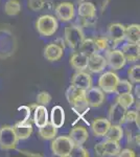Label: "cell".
Masks as SVG:
<instances>
[{
	"mask_svg": "<svg viewBox=\"0 0 140 157\" xmlns=\"http://www.w3.org/2000/svg\"><path fill=\"white\" fill-rule=\"evenodd\" d=\"M74 144L69 135L55 136L51 143V152L59 157H69Z\"/></svg>",
	"mask_w": 140,
	"mask_h": 157,
	"instance_id": "obj_1",
	"label": "cell"
},
{
	"mask_svg": "<svg viewBox=\"0 0 140 157\" xmlns=\"http://www.w3.org/2000/svg\"><path fill=\"white\" fill-rule=\"evenodd\" d=\"M85 92L86 90L75 87L73 85H71L67 89V91H66L67 101L78 112L80 111H85L86 109L89 108V106L87 105V103L85 101Z\"/></svg>",
	"mask_w": 140,
	"mask_h": 157,
	"instance_id": "obj_2",
	"label": "cell"
},
{
	"mask_svg": "<svg viewBox=\"0 0 140 157\" xmlns=\"http://www.w3.org/2000/svg\"><path fill=\"white\" fill-rule=\"evenodd\" d=\"M58 27V20L51 15H43L36 22V29L42 37H50L55 35Z\"/></svg>",
	"mask_w": 140,
	"mask_h": 157,
	"instance_id": "obj_3",
	"label": "cell"
},
{
	"mask_svg": "<svg viewBox=\"0 0 140 157\" xmlns=\"http://www.w3.org/2000/svg\"><path fill=\"white\" fill-rule=\"evenodd\" d=\"M64 37L66 44L72 49H78L85 40V34L80 25H68L65 27Z\"/></svg>",
	"mask_w": 140,
	"mask_h": 157,
	"instance_id": "obj_4",
	"label": "cell"
},
{
	"mask_svg": "<svg viewBox=\"0 0 140 157\" xmlns=\"http://www.w3.org/2000/svg\"><path fill=\"white\" fill-rule=\"evenodd\" d=\"M18 138L13 126H3L0 128V148L4 151H9L16 149L18 145Z\"/></svg>",
	"mask_w": 140,
	"mask_h": 157,
	"instance_id": "obj_5",
	"label": "cell"
},
{
	"mask_svg": "<svg viewBox=\"0 0 140 157\" xmlns=\"http://www.w3.org/2000/svg\"><path fill=\"white\" fill-rule=\"evenodd\" d=\"M121 150L119 141L106 139L105 141L98 143L94 147V151L97 156H117Z\"/></svg>",
	"mask_w": 140,
	"mask_h": 157,
	"instance_id": "obj_6",
	"label": "cell"
},
{
	"mask_svg": "<svg viewBox=\"0 0 140 157\" xmlns=\"http://www.w3.org/2000/svg\"><path fill=\"white\" fill-rule=\"evenodd\" d=\"M119 81V77L114 70L106 71L99 77L98 78V86L105 93H114L116 85Z\"/></svg>",
	"mask_w": 140,
	"mask_h": 157,
	"instance_id": "obj_7",
	"label": "cell"
},
{
	"mask_svg": "<svg viewBox=\"0 0 140 157\" xmlns=\"http://www.w3.org/2000/svg\"><path fill=\"white\" fill-rule=\"evenodd\" d=\"M106 94L99 87H92L91 86L89 89L85 92V101L89 107L96 108L101 106L105 103Z\"/></svg>",
	"mask_w": 140,
	"mask_h": 157,
	"instance_id": "obj_8",
	"label": "cell"
},
{
	"mask_svg": "<svg viewBox=\"0 0 140 157\" xmlns=\"http://www.w3.org/2000/svg\"><path fill=\"white\" fill-rule=\"evenodd\" d=\"M106 62L107 66H109L113 70H119L126 65L127 61L123 54V52L119 49H112L106 52Z\"/></svg>",
	"mask_w": 140,
	"mask_h": 157,
	"instance_id": "obj_9",
	"label": "cell"
},
{
	"mask_svg": "<svg viewBox=\"0 0 140 157\" xmlns=\"http://www.w3.org/2000/svg\"><path fill=\"white\" fill-rule=\"evenodd\" d=\"M55 15L62 22H69L75 16V7L70 2H61L55 7Z\"/></svg>",
	"mask_w": 140,
	"mask_h": 157,
	"instance_id": "obj_10",
	"label": "cell"
},
{
	"mask_svg": "<svg viewBox=\"0 0 140 157\" xmlns=\"http://www.w3.org/2000/svg\"><path fill=\"white\" fill-rule=\"evenodd\" d=\"M71 85L81 88V89L87 90L92 86V78H91L90 73L86 72L85 70H80L72 75Z\"/></svg>",
	"mask_w": 140,
	"mask_h": 157,
	"instance_id": "obj_11",
	"label": "cell"
},
{
	"mask_svg": "<svg viewBox=\"0 0 140 157\" xmlns=\"http://www.w3.org/2000/svg\"><path fill=\"white\" fill-rule=\"evenodd\" d=\"M107 67V62L104 56L99 55L98 52L91 55L88 57V65L87 69L90 72L93 73H99L103 72Z\"/></svg>",
	"mask_w": 140,
	"mask_h": 157,
	"instance_id": "obj_12",
	"label": "cell"
},
{
	"mask_svg": "<svg viewBox=\"0 0 140 157\" xmlns=\"http://www.w3.org/2000/svg\"><path fill=\"white\" fill-rule=\"evenodd\" d=\"M127 110L124 107L118 103H115L114 105L111 106L110 111H109V117L108 120L110 121L111 124L115 125H123L124 124V116H126Z\"/></svg>",
	"mask_w": 140,
	"mask_h": 157,
	"instance_id": "obj_13",
	"label": "cell"
},
{
	"mask_svg": "<svg viewBox=\"0 0 140 157\" xmlns=\"http://www.w3.org/2000/svg\"><path fill=\"white\" fill-rule=\"evenodd\" d=\"M126 36V26L120 23H112L108 29V38L114 44H118L124 40Z\"/></svg>",
	"mask_w": 140,
	"mask_h": 157,
	"instance_id": "obj_14",
	"label": "cell"
},
{
	"mask_svg": "<svg viewBox=\"0 0 140 157\" xmlns=\"http://www.w3.org/2000/svg\"><path fill=\"white\" fill-rule=\"evenodd\" d=\"M111 123L108 118L98 117L95 118L91 124V130L96 137H105L106 133L108 132Z\"/></svg>",
	"mask_w": 140,
	"mask_h": 157,
	"instance_id": "obj_15",
	"label": "cell"
},
{
	"mask_svg": "<svg viewBox=\"0 0 140 157\" xmlns=\"http://www.w3.org/2000/svg\"><path fill=\"white\" fill-rule=\"evenodd\" d=\"M63 55H64V48L57 43H50L44 48V58L49 62L61 60Z\"/></svg>",
	"mask_w": 140,
	"mask_h": 157,
	"instance_id": "obj_16",
	"label": "cell"
},
{
	"mask_svg": "<svg viewBox=\"0 0 140 157\" xmlns=\"http://www.w3.org/2000/svg\"><path fill=\"white\" fill-rule=\"evenodd\" d=\"M121 52H123L127 62H136L140 58V46L139 44H136V43L128 42V44H124L123 46Z\"/></svg>",
	"mask_w": 140,
	"mask_h": 157,
	"instance_id": "obj_17",
	"label": "cell"
},
{
	"mask_svg": "<svg viewBox=\"0 0 140 157\" xmlns=\"http://www.w3.org/2000/svg\"><path fill=\"white\" fill-rule=\"evenodd\" d=\"M35 112H34V123L38 128H41L49 121V116H48V111L46 106L36 105Z\"/></svg>",
	"mask_w": 140,
	"mask_h": 157,
	"instance_id": "obj_18",
	"label": "cell"
},
{
	"mask_svg": "<svg viewBox=\"0 0 140 157\" xmlns=\"http://www.w3.org/2000/svg\"><path fill=\"white\" fill-rule=\"evenodd\" d=\"M69 137L71 138V140L73 141L74 145H84L88 140L89 137L88 130L84 127H81V126L74 127L71 129Z\"/></svg>",
	"mask_w": 140,
	"mask_h": 157,
	"instance_id": "obj_19",
	"label": "cell"
},
{
	"mask_svg": "<svg viewBox=\"0 0 140 157\" xmlns=\"http://www.w3.org/2000/svg\"><path fill=\"white\" fill-rule=\"evenodd\" d=\"M70 65L76 71L86 70L88 65V57L81 52H76L70 57Z\"/></svg>",
	"mask_w": 140,
	"mask_h": 157,
	"instance_id": "obj_20",
	"label": "cell"
},
{
	"mask_svg": "<svg viewBox=\"0 0 140 157\" xmlns=\"http://www.w3.org/2000/svg\"><path fill=\"white\" fill-rule=\"evenodd\" d=\"M13 127H14V130L19 140H24V139L29 138L30 135L32 134V126L29 123H26V121H20Z\"/></svg>",
	"mask_w": 140,
	"mask_h": 157,
	"instance_id": "obj_21",
	"label": "cell"
},
{
	"mask_svg": "<svg viewBox=\"0 0 140 157\" xmlns=\"http://www.w3.org/2000/svg\"><path fill=\"white\" fill-rule=\"evenodd\" d=\"M50 123L55 126V128H61L64 125L65 121V112L64 109L61 106H55L51 109V113H50Z\"/></svg>",
	"mask_w": 140,
	"mask_h": 157,
	"instance_id": "obj_22",
	"label": "cell"
},
{
	"mask_svg": "<svg viewBox=\"0 0 140 157\" xmlns=\"http://www.w3.org/2000/svg\"><path fill=\"white\" fill-rule=\"evenodd\" d=\"M78 14L82 18H89V17L96 16V6L92 2L89 1H82L78 4Z\"/></svg>",
	"mask_w": 140,
	"mask_h": 157,
	"instance_id": "obj_23",
	"label": "cell"
},
{
	"mask_svg": "<svg viewBox=\"0 0 140 157\" xmlns=\"http://www.w3.org/2000/svg\"><path fill=\"white\" fill-rule=\"evenodd\" d=\"M124 39L129 43H136L139 44L140 42V25L131 24L126 27V36Z\"/></svg>",
	"mask_w": 140,
	"mask_h": 157,
	"instance_id": "obj_24",
	"label": "cell"
},
{
	"mask_svg": "<svg viewBox=\"0 0 140 157\" xmlns=\"http://www.w3.org/2000/svg\"><path fill=\"white\" fill-rule=\"evenodd\" d=\"M58 134V128H55L50 121H48L46 125L39 128V135L41 138L45 140H52Z\"/></svg>",
	"mask_w": 140,
	"mask_h": 157,
	"instance_id": "obj_25",
	"label": "cell"
},
{
	"mask_svg": "<svg viewBox=\"0 0 140 157\" xmlns=\"http://www.w3.org/2000/svg\"><path fill=\"white\" fill-rule=\"evenodd\" d=\"M106 139H110L114 141H120L123 137V129L121 125H115V124H111L110 128H109L108 132L105 135Z\"/></svg>",
	"mask_w": 140,
	"mask_h": 157,
	"instance_id": "obj_26",
	"label": "cell"
},
{
	"mask_svg": "<svg viewBox=\"0 0 140 157\" xmlns=\"http://www.w3.org/2000/svg\"><path fill=\"white\" fill-rule=\"evenodd\" d=\"M78 49V52L85 54L87 57H90L91 55L98 52L97 47H96V44H95V41H94L93 39H85Z\"/></svg>",
	"mask_w": 140,
	"mask_h": 157,
	"instance_id": "obj_27",
	"label": "cell"
},
{
	"mask_svg": "<svg viewBox=\"0 0 140 157\" xmlns=\"http://www.w3.org/2000/svg\"><path fill=\"white\" fill-rule=\"evenodd\" d=\"M4 12L7 16H16L21 12V4L18 0H7L4 4Z\"/></svg>",
	"mask_w": 140,
	"mask_h": 157,
	"instance_id": "obj_28",
	"label": "cell"
},
{
	"mask_svg": "<svg viewBox=\"0 0 140 157\" xmlns=\"http://www.w3.org/2000/svg\"><path fill=\"white\" fill-rule=\"evenodd\" d=\"M132 91H133V84L128 80H120V78H119L114 93L119 95V94H123V93L132 92Z\"/></svg>",
	"mask_w": 140,
	"mask_h": 157,
	"instance_id": "obj_29",
	"label": "cell"
},
{
	"mask_svg": "<svg viewBox=\"0 0 140 157\" xmlns=\"http://www.w3.org/2000/svg\"><path fill=\"white\" fill-rule=\"evenodd\" d=\"M116 102L118 104H120V105L123 106V107L126 108V109H129L134 104L135 98L133 97V94H132V92L123 93V94L117 95Z\"/></svg>",
	"mask_w": 140,
	"mask_h": 157,
	"instance_id": "obj_30",
	"label": "cell"
},
{
	"mask_svg": "<svg viewBox=\"0 0 140 157\" xmlns=\"http://www.w3.org/2000/svg\"><path fill=\"white\" fill-rule=\"evenodd\" d=\"M129 78L131 83H135V84H139L140 82V65L136 64L132 66L129 69Z\"/></svg>",
	"mask_w": 140,
	"mask_h": 157,
	"instance_id": "obj_31",
	"label": "cell"
},
{
	"mask_svg": "<svg viewBox=\"0 0 140 157\" xmlns=\"http://www.w3.org/2000/svg\"><path fill=\"white\" fill-rule=\"evenodd\" d=\"M126 123H135L139 127V112L135 110H127L126 116H124V124Z\"/></svg>",
	"mask_w": 140,
	"mask_h": 157,
	"instance_id": "obj_32",
	"label": "cell"
},
{
	"mask_svg": "<svg viewBox=\"0 0 140 157\" xmlns=\"http://www.w3.org/2000/svg\"><path fill=\"white\" fill-rule=\"evenodd\" d=\"M50 102H51V95L48 92H46V91H41V92L38 93L37 105L47 106Z\"/></svg>",
	"mask_w": 140,
	"mask_h": 157,
	"instance_id": "obj_33",
	"label": "cell"
},
{
	"mask_svg": "<svg viewBox=\"0 0 140 157\" xmlns=\"http://www.w3.org/2000/svg\"><path fill=\"white\" fill-rule=\"evenodd\" d=\"M70 156H81V157H88L89 152L83 147V145H74Z\"/></svg>",
	"mask_w": 140,
	"mask_h": 157,
	"instance_id": "obj_34",
	"label": "cell"
},
{
	"mask_svg": "<svg viewBox=\"0 0 140 157\" xmlns=\"http://www.w3.org/2000/svg\"><path fill=\"white\" fill-rule=\"evenodd\" d=\"M45 0H28V7L34 12H39L44 7Z\"/></svg>",
	"mask_w": 140,
	"mask_h": 157,
	"instance_id": "obj_35",
	"label": "cell"
},
{
	"mask_svg": "<svg viewBox=\"0 0 140 157\" xmlns=\"http://www.w3.org/2000/svg\"><path fill=\"white\" fill-rule=\"evenodd\" d=\"M98 50H107L109 47V41L107 38H97L94 40Z\"/></svg>",
	"mask_w": 140,
	"mask_h": 157,
	"instance_id": "obj_36",
	"label": "cell"
},
{
	"mask_svg": "<svg viewBox=\"0 0 140 157\" xmlns=\"http://www.w3.org/2000/svg\"><path fill=\"white\" fill-rule=\"evenodd\" d=\"M135 152L132 150V149H123V150H120L119 154L117 156H120V157H135Z\"/></svg>",
	"mask_w": 140,
	"mask_h": 157,
	"instance_id": "obj_37",
	"label": "cell"
}]
</instances>
